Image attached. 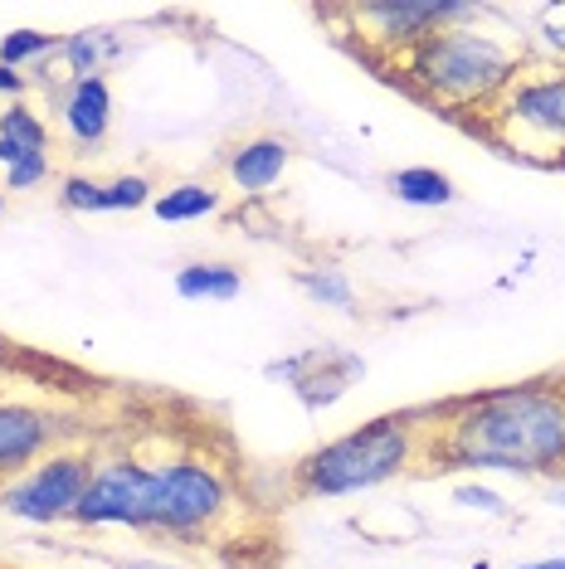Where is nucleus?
<instances>
[{"mask_svg":"<svg viewBox=\"0 0 565 569\" xmlns=\"http://www.w3.org/2000/svg\"><path fill=\"white\" fill-rule=\"evenodd\" d=\"M24 93H30V73H20V69H6V63H0V98H10V102H24Z\"/></svg>","mask_w":565,"mask_h":569,"instance_id":"obj_24","label":"nucleus"},{"mask_svg":"<svg viewBox=\"0 0 565 569\" xmlns=\"http://www.w3.org/2000/svg\"><path fill=\"white\" fill-rule=\"evenodd\" d=\"M424 472L565 477V375L478 390L424 409Z\"/></svg>","mask_w":565,"mask_h":569,"instance_id":"obj_1","label":"nucleus"},{"mask_svg":"<svg viewBox=\"0 0 565 569\" xmlns=\"http://www.w3.org/2000/svg\"><path fill=\"white\" fill-rule=\"evenodd\" d=\"M419 438H424V409L376 413L361 429L327 438L323 448L303 452L288 472V487H293V497H303V501L361 497V491H376L415 468Z\"/></svg>","mask_w":565,"mask_h":569,"instance_id":"obj_3","label":"nucleus"},{"mask_svg":"<svg viewBox=\"0 0 565 569\" xmlns=\"http://www.w3.org/2000/svg\"><path fill=\"white\" fill-rule=\"evenodd\" d=\"M400 83L415 98L444 108L448 118H487L493 102L507 93L512 79L522 73V49H512L503 34L473 24H448V30L429 34L409 54L390 63Z\"/></svg>","mask_w":565,"mask_h":569,"instance_id":"obj_2","label":"nucleus"},{"mask_svg":"<svg viewBox=\"0 0 565 569\" xmlns=\"http://www.w3.org/2000/svg\"><path fill=\"white\" fill-rule=\"evenodd\" d=\"M512 157L565 161V69H526L478 122Z\"/></svg>","mask_w":565,"mask_h":569,"instance_id":"obj_5","label":"nucleus"},{"mask_svg":"<svg viewBox=\"0 0 565 569\" xmlns=\"http://www.w3.org/2000/svg\"><path fill=\"white\" fill-rule=\"evenodd\" d=\"M546 507L565 511V477H551V487H546Z\"/></svg>","mask_w":565,"mask_h":569,"instance_id":"obj_26","label":"nucleus"},{"mask_svg":"<svg viewBox=\"0 0 565 569\" xmlns=\"http://www.w3.org/2000/svg\"><path fill=\"white\" fill-rule=\"evenodd\" d=\"M298 288L313 297L317 307H331V312H356V282L341 273V268H303Z\"/></svg>","mask_w":565,"mask_h":569,"instance_id":"obj_17","label":"nucleus"},{"mask_svg":"<svg viewBox=\"0 0 565 569\" xmlns=\"http://www.w3.org/2000/svg\"><path fill=\"white\" fill-rule=\"evenodd\" d=\"M59 122L69 132L73 147L93 151L108 141V127H112V88L102 73L93 79H69L59 88Z\"/></svg>","mask_w":565,"mask_h":569,"instance_id":"obj_12","label":"nucleus"},{"mask_svg":"<svg viewBox=\"0 0 565 569\" xmlns=\"http://www.w3.org/2000/svg\"><path fill=\"white\" fill-rule=\"evenodd\" d=\"M385 190L400 204H415V210H444V204L458 200L454 180L434 171V166H400V171L385 176Z\"/></svg>","mask_w":565,"mask_h":569,"instance_id":"obj_14","label":"nucleus"},{"mask_svg":"<svg viewBox=\"0 0 565 569\" xmlns=\"http://www.w3.org/2000/svg\"><path fill=\"white\" fill-rule=\"evenodd\" d=\"M44 180H49V151H30V157H20L6 171L0 190H10V196H24V190H40Z\"/></svg>","mask_w":565,"mask_h":569,"instance_id":"obj_22","label":"nucleus"},{"mask_svg":"<svg viewBox=\"0 0 565 569\" xmlns=\"http://www.w3.org/2000/svg\"><path fill=\"white\" fill-rule=\"evenodd\" d=\"M118 49L122 44L112 30H79V34H63L59 40V63L69 69V79H93Z\"/></svg>","mask_w":565,"mask_h":569,"instance_id":"obj_16","label":"nucleus"},{"mask_svg":"<svg viewBox=\"0 0 565 569\" xmlns=\"http://www.w3.org/2000/svg\"><path fill=\"white\" fill-rule=\"evenodd\" d=\"M151 200H157V190H151V180L137 176V171L102 180V210H141V204H151Z\"/></svg>","mask_w":565,"mask_h":569,"instance_id":"obj_20","label":"nucleus"},{"mask_svg":"<svg viewBox=\"0 0 565 569\" xmlns=\"http://www.w3.org/2000/svg\"><path fill=\"white\" fill-rule=\"evenodd\" d=\"M59 54V40L44 30H10L0 34V63L6 69H24V63H49Z\"/></svg>","mask_w":565,"mask_h":569,"instance_id":"obj_18","label":"nucleus"},{"mask_svg":"<svg viewBox=\"0 0 565 569\" xmlns=\"http://www.w3.org/2000/svg\"><path fill=\"white\" fill-rule=\"evenodd\" d=\"M346 20L356 24V40L376 63L390 69L400 54L424 44L429 34L448 30V24H473L483 10L473 0H366V6H346Z\"/></svg>","mask_w":565,"mask_h":569,"instance_id":"obj_7","label":"nucleus"},{"mask_svg":"<svg viewBox=\"0 0 565 569\" xmlns=\"http://www.w3.org/2000/svg\"><path fill=\"white\" fill-rule=\"evenodd\" d=\"M176 292L186 302H235L244 292V273L235 263H186L176 268Z\"/></svg>","mask_w":565,"mask_h":569,"instance_id":"obj_15","label":"nucleus"},{"mask_svg":"<svg viewBox=\"0 0 565 569\" xmlns=\"http://www.w3.org/2000/svg\"><path fill=\"white\" fill-rule=\"evenodd\" d=\"M59 204L69 214H108V210H102V180L83 176V171H73V176L59 180Z\"/></svg>","mask_w":565,"mask_h":569,"instance_id":"obj_21","label":"nucleus"},{"mask_svg":"<svg viewBox=\"0 0 565 569\" xmlns=\"http://www.w3.org/2000/svg\"><path fill=\"white\" fill-rule=\"evenodd\" d=\"M63 438V423L44 405H24V399H0V487L10 477L30 472L44 452H54Z\"/></svg>","mask_w":565,"mask_h":569,"instance_id":"obj_10","label":"nucleus"},{"mask_svg":"<svg viewBox=\"0 0 565 569\" xmlns=\"http://www.w3.org/2000/svg\"><path fill=\"white\" fill-rule=\"evenodd\" d=\"M151 487H157V516H151V536L176 540V546H210L220 530L235 521L239 491L225 462L210 452L176 448L171 458L147 462Z\"/></svg>","mask_w":565,"mask_h":569,"instance_id":"obj_4","label":"nucleus"},{"mask_svg":"<svg viewBox=\"0 0 565 569\" xmlns=\"http://www.w3.org/2000/svg\"><path fill=\"white\" fill-rule=\"evenodd\" d=\"M127 569H181V565H161V560H132Z\"/></svg>","mask_w":565,"mask_h":569,"instance_id":"obj_29","label":"nucleus"},{"mask_svg":"<svg viewBox=\"0 0 565 569\" xmlns=\"http://www.w3.org/2000/svg\"><path fill=\"white\" fill-rule=\"evenodd\" d=\"M220 210H225V190L215 180H176V186H166L151 200V214L161 224H196V219L220 214Z\"/></svg>","mask_w":565,"mask_h":569,"instance_id":"obj_13","label":"nucleus"},{"mask_svg":"<svg viewBox=\"0 0 565 569\" xmlns=\"http://www.w3.org/2000/svg\"><path fill=\"white\" fill-rule=\"evenodd\" d=\"M454 501L464 511H483V516H507V501H503V491H493V487H483V482H464V487H454Z\"/></svg>","mask_w":565,"mask_h":569,"instance_id":"obj_23","label":"nucleus"},{"mask_svg":"<svg viewBox=\"0 0 565 569\" xmlns=\"http://www.w3.org/2000/svg\"><path fill=\"white\" fill-rule=\"evenodd\" d=\"M546 40H551V49H561V54H565V24H561V30H556V24H551V30H546Z\"/></svg>","mask_w":565,"mask_h":569,"instance_id":"obj_28","label":"nucleus"},{"mask_svg":"<svg viewBox=\"0 0 565 569\" xmlns=\"http://www.w3.org/2000/svg\"><path fill=\"white\" fill-rule=\"evenodd\" d=\"M151 516H157V487H151V468L147 458L127 452H98V472L88 482L79 511H73V526L83 530H141L151 536Z\"/></svg>","mask_w":565,"mask_h":569,"instance_id":"obj_8","label":"nucleus"},{"mask_svg":"<svg viewBox=\"0 0 565 569\" xmlns=\"http://www.w3.org/2000/svg\"><path fill=\"white\" fill-rule=\"evenodd\" d=\"M517 569H565V555H546V560H522Z\"/></svg>","mask_w":565,"mask_h":569,"instance_id":"obj_27","label":"nucleus"},{"mask_svg":"<svg viewBox=\"0 0 565 569\" xmlns=\"http://www.w3.org/2000/svg\"><path fill=\"white\" fill-rule=\"evenodd\" d=\"M293 166V141L278 132H259V137H244L239 147H229L225 157V176L239 196H268Z\"/></svg>","mask_w":565,"mask_h":569,"instance_id":"obj_11","label":"nucleus"},{"mask_svg":"<svg viewBox=\"0 0 565 569\" xmlns=\"http://www.w3.org/2000/svg\"><path fill=\"white\" fill-rule=\"evenodd\" d=\"M0 210H6V190H0Z\"/></svg>","mask_w":565,"mask_h":569,"instance_id":"obj_30","label":"nucleus"},{"mask_svg":"<svg viewBox=\"0 0 565 569\" xmlns=\"http://www.w3.org/2000/svg\"><path fill=\"white\" fill-rule=\"evenodd\" d=\"M20 157H30V151L16 147V141H10V137H0V171H10V166H16Z\"/></svg>","mask_w":565,"mask_h":569,"instance_id":"obj_25","label":"nucleus"},{"mask_svg":"<svg viewBox=\"0 0 565 569\" xmlns=\"http://www.w3.org/2000/svg\"><path fill=\"white\" fill-rule=\"evenodd\" d=\"M264 375H268V380L288 385V390L303 399L307 413H323V409L337 405V399L351 390L356 380H361L366 360L356 356V351H341V346H313V351L268 360Z\"/></svg>","mask_w":565,"mask_h":569,"instance_id":"obj_9","label":"nucleus"},{"mask_svg":"<svg viewBox=\"0 0 565 569\" xmlns=\"http://www.w3.org/2000/svg\"><path fill=\"white\" fill-rule=\"evenodd\" d=\"M0 137H10L24 151H49V122L30 102H6V112H0Z\"/></svg>","mask_w":565,"mask_h":569,"instance_id":"obj_19","label":"nucleus"},{"mask_svg":"<svg viewBox=\"0 0 565 569\" xmlns=\"http://www.w3.org/2000/svg\"><path fill=\"white\" fill-rule=\"evenodd\" d=\"M93 472H98V448L59 443L54 452H44L30 472L10 477V482L0 487V511H10L16 521H30V526L73 521Z\"/></svg>","mask_w":565,"mask_h":569,"instance_id":"obj_6","label":"nucleus"}]
</instances>
